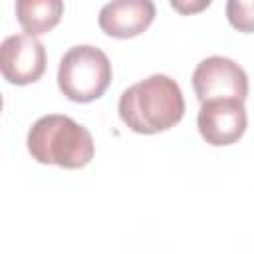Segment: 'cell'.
<instances>
[{
	"instance_id": "obj_1",
	"label": "cell",
	"mask_w": 254,
	"mask_h": 254,
	"mask_svg": "<svg viewBox=\"0 0 254 254\" xmlns=\"http://www.w3.org/2000/svg\"><path fill=\"white\" fill-rule=\"evenodd\" d=\"M119 117L135 133L153 135L175 127L185 115V97L179 83L153 73L127 87L119 97Z\"/></svg>"
},
{
	"instance_id": "obj_2",
	"label": "cell",
	"mask_w": 254,
	"mask_h": 254,
	"mask_svg": "<svg viewBox=\"0 0 254 254\" xmlns=\"http://www.w3.org/2000/svg\"><path fill=\"white\" fill-rule=\"evenodd\" d=\"M26 145L32 159L38 163L64 169H81L95 153L91 133L69 115L60 113L40 117L30 127Z\"/></svg>"
},
{
	"instance_id": "obj_3",
	"label": "cell",
	"mask_w": 254,
	"mask_h": 254,
	"mask_svg": "<svg viewBox=\"0 0 254 254\" xmlns=\"http://www.w3.org/2000/svg\"><path fill=\"white\" fill-rule=\"evenodd\" d=\"M111 73V62L103 50L87 44L73 46L60 60L58 85L67 99L89 103L105 93Z\"/></svg>"
},
{
	"instance_id": "obj_4",
	"label": "cell",
	"mask_w": 254,
	"mask_h": 254,
	"mask_svg": "<svg viewBox=\"0 0 254 254\" xmlns=\"http://www.w3.org/2000/svg\"><path fill=\"white\" fill-rule=\"evenodd\" d=\"M196 125L202 139L212 147H224L236 143L248 125L244 101L214 97L200 101Z\"/></svg>"
},
{
	"instance_id": "obj_5",
	"label": "cell",
	"mask_w": 254,
	"mask_h": 254,
	"mask_svg": "<svg viewBox=\"0 0 254 254\" xmlns=\"http://www.w3.org/2000/svg\"><path fill=\"white\" fill-rule=\"evenodd\" d=\"M192 87L200 101L214 97L244 101L248 95V75L234 60L210 56L194 67Z\"/></svg>"
},
{
	"instance_id": "obj_6",
	"label": "cell",
	"mask_w": 254,
	"mask_h": 254,
	"mask_svg": "<svg viewBox=\"0 0 254 254\" xmlns=\"http://www.w3.org/2000/svg\"><path fill=\"white\" fill-rule=\"evenodd\" d=\"M0 69L6 81L28 85L38 81L46 71V48L30 34L8 36L0 46Z\"/></svg>"
},
{
	"instance_id": "obj_7",
	"label": "cell",
	"mask_w": 254,
	"mask_h": 254,
	"mask_svg": "<svg viewBox=\"0 0 254 254\" xmlns=\"http://www.w3.org/2000/svg\"><path fill=\"white\" fill-rule=\"evenodd\" d=\"M155 20L153 0H111L99 10V28L119 40L143 34Z\"/></svg>"
},
{
	"instance_id": "obj_8",
	"label": "cell",
	"mask_w": 254,
	"mask_h": 254,
	"mask_svg": "<svg viewBox=\"0 0 254 254\" xmlns=\"http://www.w3.org/2000/svg\"><path fill=\"white\" fill-rule=\"evenodd\" d=\"M16 20L30 36L54 30L64 16V0H16Z\"/></svg>"
},
{
	"instance_id": "obj_9",
	"label": "cell",
	"mask_w": 254,
	"mask_h": 254,
	"mask_svg": "<svg viewBox=\"0 0 254 254\" xmlns=\"http://www.w3.org/2000/svg\"><path fill=\"white\" fill-rule=\"evenodd\" d=\"M226 18L238 32H254V0H226Z\"/></svg>"
},
{
	"instance_id": "obj_10",
	"label": "cell",
	"mask_w": 254,
	"mask_h": 254,
	"mask_svg": "<svg viewBox=\"0 0 254 254\" xmlns=\"http://www.w3.org/2000/svg\"><path fill=\"white\" fill-rule=\"evenodd\" d=\"M171 6L179 12V14H185V16H190V14H198L202 12L212 0H169Z\"/></svg>"
}]
</instances>
